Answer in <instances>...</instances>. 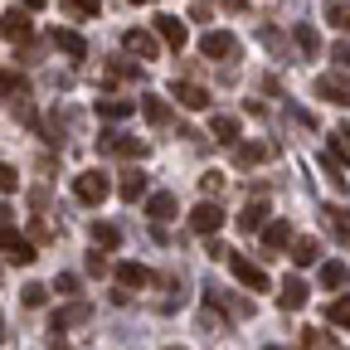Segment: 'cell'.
Wrapping results in <instances>:
<instances>
[{
	"label": "cell",
	"mask_w": 350,
	"mask_h": 350,
	"mask_svg": "<svg viewBox=\"0 0 350 350\" xmlns=\"http://www.w3.org/2000/svg\"><path fill=\"white\" fill-rule=\"evenodd\" d=\"M278 306H282V312H301V306H306V282L287 278V282H282V292H278Z\"/></svg>",
	"instance_id": "ac0fdd59"
},
{
	"label": "cell",
	"mask_w": 350,
	"mask_h": 350,
	"mask_svg": "<svg viewBox=\"0 0 350 350\" xmlns=\"http://www.w3.org/2000/svg\"><path fill=\"white\" fill-rule=\"evenodd\" d=\"M292 39H297L301 59H317V54H321V34H317L312 25H292Z\"/></svg>",
	"instance_id": "ffe728a7"
},
{
	"label": "cell",
	"mask_w": 350,
	"mask_h": 350,
	"mask_svg": "<svg viewBox=\"0 0 350 350\" xmlns=\"http://www.w3.org/2000/svg\"><path fill=\"white\" fill-rule=\"evenodd\" d=\"M200 54H204V59H219V64H229V59H239V39H234L229 29H209V34L200 39Z\"/></svg>",
	"instance_id": "7a4b0ae2"
},
{
	"label": "cell",
	"mask_w": 350,
	"mask_h": 350,
	"mask_svg": "<svg viewBox=\"0 0 350 350\" xmlns=\"http://www.w3.org/2000/svg\"><path fill=\"white\" fill-rule=\"evenodd\" d=\"M326 321H331V326H340V331H350V292H345L340 301H331V312H326Z\"/></svg>",
	"instance_id": "4dcf8cb0"
},
{
	"label": "cell",
	"mask_w": 350,
	"mask_h": 350,
	"mask_svg": "<svg viewBox=\"0 0 350 350\" xmlns=\"http://www.w3.org/2000/svg\"><path fill=\"white\" fill-rule=\"evenodd\" d=\"M229 268H234V278H239L248 292H268V287H273V282H268V273H262L253 258H243V253H229Z\"/></svg>",
	"instance_id": "3957f363"
},
{
	"label": "cell",
	"mask_w": 350,
	"mask_h": 350,
	"mask_svg": "<svg viewBox=\"0 0 350 350\" xmlns=\"http://www.w3.org/2000/svg\"><path fill=\"white\" fill-rule=\"evenodd\" d=\"M20 301H25V306H44V301H49V287H39V282H29V287L20 292Z\"/></svg>",
	"instance_id": "836d02e7"
},
{
	"label": "cell",
	"mask_w": 350,
	"mask_h": 350,
	"mask_svg": "<svg viewBox=\"0 0 350 350\" xmlns=\"http://www.w3.org/2000/svg\"><path fill=\"white\" fill-rule=\"evenodd\" d=\"M345 282H350V268H345V262H336V258L321 262V287H326V292H340Z\"/></svg>",
	"instance_id": "603a6c76"
},
{
	"label": "cell",
	"mask_w": 350,
	"mask_h": 350,
	"mask_svg": "<svg viewBox=\"0 0 350 350\" xmlns=\"http://www.w3.org/2000/svg\"><path fill=\"white\" fill-rule=\"evenodd\" d=\"M209 137H214V142H224V146H234V142H239V117L219 112V117L209 122Z\"/></svg>",
	"instance_id": "44dd1931"
},
{
	"label": "cell",
	"mask_w": 350,
	"mask_h": 350,
	"mask_svg": "<svg viewBox=\"0 0 350 350\" xmlns=\"http://www.w3.org/2000/svg\"><path fill=\"white\" fill-rule=\"evenodd\" d=\"M326 20H331V29H350V0H336V5H326Z\"/></svg>",
	"instance_id": "1f68e13d"
},
{
	"label": "cell",
	"mask_w": 350,
	"mask_h": 350,
	"mask_svg": "<svg viewBox=\"0 0 350 350\" xmlns=\"http://www.w3.org/2000/svg\"><path fill=\"white\" fill-rule=\"evenodd\" d=\"M142 117H146L151 126H170V107H165V98L146 93V98H142Z\"/></svg>",
	"instance_id": "7402d4cb"
},
{
	"label": "cell",
	"mask_w": 350,
	"mask_h": 350,
	"mask_svg": "<svg viewBox=\"0 0 350 350\" xmlns=\"http://www.w3.org/2000/svg\"><path fill=\"white\" fill-rule=\"evenodd\" d=\"M0 248L10 253V262H34L39 253H34V243L20 234V229H10V224H0Z\"/></svg>",
	"instance_id": "ba28073f"
},
{
	"label": "cell",
	"mask_w": 350,
	"mask_h": 350,
	"mask_svg": "<svg viewBox=\"0 0 350 350\" xmlns=\"http://www.w3.org/2000/svg\"><path fill=\"white\" fill-rule=\"evenodd\" d=\"M224 10H234V15H239V10H248V0H224Z\"/></svg>",
	"instance_id": "60d3db41"
},
{
	"label": "cell",
	"mask_w": 350,
	"mask_h": 350,
	"mask_svg": "<svg viewBox=\"0 0 350 350\" xmlns=\"http://www.w3.org/2000/svg\"><path fill=\"white\" fill-rule=\"evenodd\" d=\"M20 5H25V10H44V0H20Z\"/></svg>",
	"instance_id": "b9f144b4"
},
{
	"label": "cell",
	"mask_w": 350,
	"mask_h": 350,
	"mask_svg": "<svg viewBox=\"0 0 350 350\" xmlns=\"http://www.w3.org/2000/svg\"><path fill=\"white\" fill-rule=\"evenodd\" d=\"M98 151H103V156H146V142L126 137V131H103V137H98Z\"/></svg>",
	"instance_id": "277c9868"
},
{
	"label": "cell",
	"mask_w": 350,
	"mask_h": 350,
	"mask_svg": "<svg viewBox=\"0 0 350 350\" xmlns=\"http://www.w3.org/2000/svg\"><path fill=\"white\" fill-rule=\"evenodd\" d=\"M88 273H98V278H103V273H107V258H103V253H98V248H93V253H88Z\"/></svg>",
	"instance_id": "d590c367"
},
{
	"label": "cell",
	"mask_w": 350,
	"mask_h": 350,
	"mask_svg": "<svg viewBox=\"0 0 350 350\" xmlns=\"http://www.w3.org/2000/svg\"><path fill=\"white\" fill-rule=\"evenodd\" d=\"M29 29H34V25H29V15H25V10H5V15H0V34L15 39V44H20V39H29Z\"/></svg>",
	"instance_id": "5bb4252c"
},
{
	"label": "cell",
	"mask_w": 350,
	"mask_h": 350,
	"mask_svg": "<svg viewBox=\"0 0 350 350\" xmlns=\"http://www.w3.org/2000/svg\"><path fill=\"white\" fill-rule=\"evenodd\" d=\"M268 350H282V345H268Z\"/></svg>",
	"instance_id": "7dc6e473"
},
{
	"label": "cell",
	"mask_w": 350,
	"mask_h": 350,
	"mask_svg": "<svg viewBox=\"0 0 350 350\" xmlns=\"http://www.w3.org/2000/svg\"><path fill=\"white\" fill-rule=\"evenodd\" d=\"M15 190H20V170L0 161V195H15Z\"/></svg>",
	"instance_id": "d6a6232c"
},
{
	"label": "cell",
	"mask_w": 350,
	"mask_h": 350,
	"mask_svg": "<svg viewBox=\"0 0 350 350\" xmlns=\"http://www.w3.org/2000/svg\"><path fill=\"white\" fill-rule=\"evenodd\" d=\"M146 214L156 219V224H165V219L180 214V204H175V195H170V190H156V195L146 200Z\"/></svg>",
	"instance_id": "4fadbf2b"
},
{
	"label": "cell",
	"mask_w": 350,
	"mask_h": 350,
	"mask_svg": "<svg viewBox=\"0 0 350 350\" xmlns=\"http://www.w3.org/2000/svg\"><path fill=\"white\" fill-rule=\"evenodd\" d=\"M317 98L321 103H336V107H350V78L345 73H321L317 78Z\"/></svg>",
	"instance_id": "5b68a950"
},
{
	"label": "cell",
	"mask_w": 350,
	"mask_h": 350,
	"mask_svg": "<svg viewBox=\"0 0 350 350\" xmlns=\"http://www.w3.org/2000/svg\"><path fill=\"white\" fill-rule=\"evenodd\" d=\"M204 297H209V301H219V306H229L234 317H253V301H243V297H234V292H224V287H214V282L204 287Z\"/></svg>",
	"instance_id": "9a60e30c"
},
{
	"label": "cell",
	"mask_w": 350,
	"mask_h": 350,
	"mask_svg": "<svg viewBox=\"0 0 350 350\" xmlns=\"http://www.w3.org/2000/svg\"><path fill=\"white\" fill-rule=\"evenodd\" d=\"M117 195H122L126 204H137V200L146 195V175H142V170H122V180H117Z\"/></svg>",
	"instance_id": "e0dca14e"
},
{
	"label": "cell",
	"mask_w": 350,
	"mask_h": 350,
	"mask_svg": "<svg viewBox=\"0 0 350 350\" xmlns=\"http://www.w3.org/2000/svg\"><path fill=\"white\" fill-rule=\"evenodd\" d=\"M117 239H122V234H117L112 224H93V243H103V248H117Z\"/></svg>",
	"instance_id": "e575fe53"
},
{
	"label": "cell",
	"mask_w": 350,
	"mask_h": 350,
	"mask_svg": "<svg viewBox=\"0 0 350 350\" xmlns=\"http://www.w3.org/2000/svg\"><path fill=\"white\" fill-rule=\"evenodd\" d=\"M93 317V306H64V312H54V321H49V336H59V331H68V326H78V321H88Z\"/></svg>",
	"instance_id": "2e32d148"
},
{
	"label": "cell",
	"mask_w": 350,
	"mask_h": 350,
	"mask_svg": "<svg viewBox=\"0 0 350 350\" xmlns=\"http://www.w3.org/2000/svg\"><path fill=\"white\" fill-rule=\"evenodd\" d=\"M54 287H59L64 297H73V292H78V278H73V273H59V282H54Z\"/></svg>",
	"instance_id": "8d00e7d4"
},
{
	"label": "cell",
	"mask_w": 350,
	"mask_h": 350,
	"mask_svg": "<svg viewBox=\"0 0 350 350\" xmlns=\"http://www.w3.org/2000/svg\"><path fill=\"white\" fill-rule=\"evenodd\" d=\"M165 350H180V345H165Z\"/></svg>",
	"instance_id": "bcb514c9"
},
{
	"label": "cell",
	"mask_w": 350,
	"mask_h": 350,
	"mask_svg": "<svg viewBox=\"0 0 350 350\" xmlns=\"http://www.w3.org/2000/svg\"><path fill=\"white\" fill-rule=\"evenodd\" d=\"M98 112L117 122V117H126V112H137V103H131V98H98Z\"/></svg>",
	"instance_id": "f1b7e54d"
},
{
	"label": "cell",
	"mask_w": 350,
	"mask_h": 350,
	"mask_svg": "<svg viewBox=\"0 0 350 350\" xmlns=\"http://www.w3.org/2000/svg\"><path fill=\"white\" fill-rule=\"evenodd\" d=\"M340 146H345V151H350V126H340Z\"/></svg>",
	"instance_id": "7bdbcfd3"
},
{
	"label": "cell",
	"mask_w": 350,
	"mask_h": 350,
	"mask_svg": "<svg viewBox=\"0 0 350 350\" xmlns=\"http://www.w3.org/2000/svg\"><path fill=\"white\" fill-rule=\"evenodd\" d=\"M117 282L122 287H146L151 282V268H142V262H117Z\"/></svg>",
	"instance_id": "d4e9b609"
},
{
	"label": "cell",
	"mask_w": 350,
	"mask_h": 350,
	"mask_svg": "<svg viewBox=\"0 0 350 350\" xmlns=\"http://www.w3.org/2000/svg\"><path fill=\"white\" fill-rule=\"evenodd\" d=\"M326 224H331V234H336V243H345V248H350V209H345V204H336V209H326Z\"/></svg>",
	"instance_id": "cb8c5ba5"
},
{
	"label": "cell",
	"mask_w": 350,
	"mask_h": 350,
	"mask_svg": "<svg viewBox=\"0 0 350 350\" xmlns=\"http://www.w3.org/2000/svg\"><path fill=\"white\" fill-rule=\"evenodd\" d=\"M156 34H161V44H170L175 54L190 44V29H185V20H175V15H156Z\"/></svg>",
	"instance_id": "9c48e42d"
},
{
	"label": "cell",
	"mask_w": 350,
	"mask_h": 350,
	"mask_svg": "<svg viewBox=\"0 0 350 350\" xmlns=\"http://www.w3.org/2000/svg\"><path fill=\"white\" fill-rule=\"evenodd\" d=\"M287 258H292V262H297V268H312V262H317V258H321V243H317V239H297V243H292V253H287Z\"/></svg>",
	"instance_id": "484cf974"
},
{
	"label": "cell",
	"mask_w": 350,
	"mask_h": 350,
	"mask_svg": "<svg viewBox=\"0 0 350 350\" xmlns=\"http://www.w3.org/2000/svg\"><path fill=\"white\" fill-rule=\"evenodd\" d=\"M262 156H268V146H258V142H234V165H258Z\"/></svg>",
	"instance_id": "83f0119b"
},
{
	"label": "cell",
	"mask_w": 350,
	"mask_h": 350,
	"mask_svg": "<svg viewBox=\"0 0 350 350\" xmlns=\"http://www.w3.org/2000/svg\"><path fill=\"white\" fill-rule=\"evenodd\" d=\"M287 243H292V224H287V219H273V224H262V253H268V258H278Z\"/></svg>",
	"instance_id": "30bf717a"
},
{
	"label": "cell",
	"mask_w": 350,
	"mask_h": 350,
	"mask_svg": "<svg viewBox=\"0 0 350 350\" xmlns=\"http://www.w3.org/2000/svg\"><path fill=\"white\" fill-rule=\"evenodd\" d=\"M0 93H5V98H29V83H25V73H15V68H0Z\"/></svg>",
	"instance_id": "4316f807"
},
{
	"label": "cell",
	"mask_w": 350,
	"mask_h": 350,
	"mask_svg": "<svg viewBox=\"0 0 350 350\" xmlns=\"http://www.w3.org/2000/svg\"><path fill=\"white\" fill-rule=\"evenodd\" d=\"M103 5L98 0H64V15H73V20H93Z\"/></svg>",
	"instance_id": "f546056e"
},
{
	"label": "cell",
	"mask_w": 350,
	"mask_h": 350,
	"mask_svg": "<svg viewBox=\"0 0 350 350\" xmlns=\"http://www.w3.org/2000/svg\"><path fill=\"white\" fill-rule=\"evenodd\" d=\"M190 229H195V234H204V239H214L219 229H224V209L209 204V200H204V204H195V209H190Z\"/></svg>",
	"instance_id": "52a82bcc"
},
{
	"label": "cell",
	"mask_w": 350,
	"mask_h": 350,
	"mask_svg": "<svg viewBox=\"0 0 350 350\" xmlns=\"http://www.w3.org/2000/svg\"><path fill=\"white\" fill-rule=\"evenodd\" d=\"M268 214H273V209H268V200H248V204L239 209V229H243V234H262Z\"/></svg>",
	"instance_id": "8fae6325"
},
{
	"label": "cell",
	"mask_w": 350,
	"mask_h": 350,
	"mask_svg": "<svg viewBox=\"0 0 350 350\" xmlns=\"http://www.w3.org/2000/svg\"><path fill=\"white\" fill-rule=\"evenodd\" d=\"M122 44H126L131 54H142V59H156V54H161V39H156L151 29H126Z\"/></svg>",
	"instance_id": "7c38bea8"
},
{
	"label": "cell",
	"mask_w": 350,
	"mask_h": 350,
	"mask_svg": "<svg viewBox=\"0 0 350 350\" xmlns=\"http://www.w3.org/2000/svg\"><path fill=\"white\" fill-rule=\"evenodd\" d=\"M73 195H78L83 204H103V200L112 195V175H107V170H83V175H73Z\"/></svg>",
	"instance_id": "6da1fadb"
},
{
	"label": "cell",
	"mask_w": 350,
	"mask_h": 350,
	"mask_svg": "<svg viewBox=\"0 0 350 350\" xmlns=\"http://www.w3.org/2000/svg\"><path fill=\"white\" fill-rule=\"evenodd\" d=\"M204 253H209V258H224V262H229V253H234V248H224L219 239H209V248H204Z\"/></svg>",
	"instance_id": "ab89813d"
},
{
	"label": "cell",
	"mask_w": 350,
	"mask_h": 350,
	"mask_svg": "<svg viewBox=\"0 0 350 350\" xmlns=\"http://www.w3.org/2000/svg\"><path fill=\"white\" fill-rule=\"evenodd\" d=\"M331 64H340V68H350V44H336V49H331Z\"/></svg>",
	"instance_id": "74e56055"
},
{
	"label": "cell",
	"mask_w": 350,
	"mask_h": 350,
	"mask_svg": "<svg viewBox=\"0 0 350 350\" xmlns=\"http://www.w3.org/2000/svg\"><path fill=\"white\" fill-rule=\"evenodd\" d=\"M170 98L180 103V107H190V112H204V107L214 103V93H209V88H200V83H190V78H180V83H175V88H170Z\"/></svg>",
	"instance_id": "8992f818"
},
{
	"label": "cell",
	"mask_w": 350,
	"mask_h": 350,
	"mask_svg": "<svg viewBox=\"0 0 350 350\" xmlns=\"http://www.w3.org/2000/svg\"><path fill=\"white\" fill-rule=\"evenodd\" d=\"M49 44H54V49H64L68 59H83V54H88L83 34H73V29H54V34H49Z\"/></svg>",
	"instance_id": "d6986e66"
},
{
	"label": "cell",
	"mask_w": 350,
	"mask_h": 350,
	"mask_svg": "<svg viewBox=\"0 0 350 350\" xmlns=\"http://www.w3.org/2000/svg\"><path fill=\"white\" fill-rule=\"evenodd\" d=\"M137 5H156V0H137Z\"/></svg>",
	"instance_id": "f6af8a7d"
},
{
	"label": "cell",
	"mask_w": 350,
	"mask_h": 350,
	"mask_svg": "<svg viewBox=\"0 0 350 350\" xmlns=\"http://www.w3.org/2000/svg\"><path fill=\"white\" fill-rule=\"evenodd\" d=\"M0 336H5V317H0Z\"/></svg>",
	"instance_id": "ee69618b"
},
{
	"label": "cell",
	"mask_w": 350,
	"mask_h": 350,
	"mask_svg": "<svg viewBox=\"0 0 350 350\" xmlns=\"http://www.w3.org/2000/svg\"><path fill=\"white\" fill-rule=\"evenodd\" d=\"M200 185H204V195H219V190H224V175H204Z\"/></svg>",
	"instance_id": "f35d334b"
}]
</instances>
